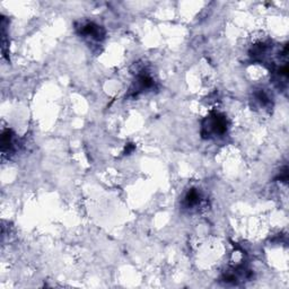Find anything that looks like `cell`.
I'll use <instances>...</instances> for the list:
<instances>
[{"mask_svg": "<svg viewBox=\"0 0 289 289\" xmlns=\"http://www.w3.org/2000/svg\"><path fill=\"white\" fill-rule=\"evenodd\" d=\"M227 131V119L220 113H212L202 124V135L206 138L223 135Z\"/></svg>", "mask_w": 289, "mask_h": 289, "instance_id": "cell-1", "label": "cell"}, {"mask_svg": "<svg viewBox=\"0 0 289 289\" xmlns=\"http://www.w3.org/2000/svg\"><path fill=\"white\" fill-rule=\"evenodd\" d=\"M201 201V194L197 189H191L184 198V206L187 208H193Z\"/></svg>", "mask_w": 289, "mask_h": 289, "instance_id": "cell-5", "label": "cell"}, {"mask_svg": "<svg viewBox=\"0 0 289 289\" xmlns=\"http://www.w3.org/2000/svg\"><path fill=\"white\" fill-rule=\"evenodd\" d=\"M153 85H154V80H153L151 76H148V75H140V76H138L137 80L135 81L134 87L130 89V92L134 95H138L139 93L144 92L145 89L151 88Z\"/></svg>", "mask_w": 289, "mask_h": 289, "instance_id": "cell-3", "label": "cell"}, {"mask_svg": "<svg viewBox=\"0 0 289 289\" xmlns=\"http://www.w3.org/2000/svg\"><path fill=\"white\" fill-rule=\"evenodd\" d=\"M80 33L85 35V37L91 38L92 40L99 41L104 38V30L98 25L94 23H87L84 24L80 28Z\"/></svg>", "mask_w": 289, "mask_h": 289, "instance_id": "cell-2", "label": "cell"}, {"mask_svg": "<svg viewBox=\"0 0 289 289\" xmlns=\"http://www.w3.org/2000/svg\"><path fill=\"white\" fill-rule=\"evenodd\" d=\"M15 144V135L10 130H5L1 135V151L2 153L10 152L14 148Z\"/></svg>", "mask_w": 289, "mask_h": 289, "instance_id": "cell-4", "label": "cell"}]
</instances>
